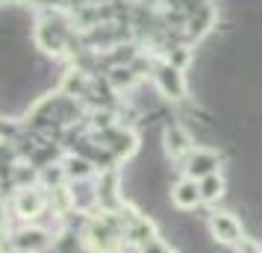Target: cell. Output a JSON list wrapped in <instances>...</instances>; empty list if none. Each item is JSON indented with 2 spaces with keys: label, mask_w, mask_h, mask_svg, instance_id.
<instances>
[{
  "label": "cell",
  "mask_w": 262,
  "mask_h": 253,
  "mask_svg": "<svg viewBox=\"0 0 262 253\" xmlns=\"http://www.w3.org/2000/svg\"><path fill=\"white\" fill-rule=\"evenodd\" d=\"M221 165V159H218V153H212V150H194L189 156V162H186V171H189L191 177H209V174H215V168Z\"/></svg>",
  "instance_id": "3957f363"
},
{
  "label": "cell",
  "mask_w": 262,
  "mask_h": 253,
  "mask_svg": "<svg viewBox=\"0 0 262 253\" xmlns=\"http://www.w3.org/2000/svg\"><path fill=\"white\" fill-rule=\"evenodd\" d=\"M189 62H191V53L186 48H171V53H168V65H174V68L183 71Z\"/></svg>",
  "instance_id": "9c48e42d"
},
{
  "label": "cell",
  "mask_w": 262,
  "mask_h": 253,
  "mask_svg": "<svg viewBox=\"0 0 262 253\" xmlns=\"http://www.w3.org/2000/svg\"><path fill=\"white\" fill-rule=\"evenodd\" d=\"M18 209H21V215H27V218L38 215V209H41V197H38V194H33V192H21Z\"/></svg>",
  "instance_id": "ba28073f"
},
{
  "label": "cell",
  "mask_w": 262,
  "mask_h": 253,
  "mask_svg": "<svg viewBox=\"0 0 262 253\" xmlns=\"http://www.w3.org/2000/svg\"><path fill=\"white\" fill-rule=\"evenodd\" d=\"M174 203L180 206V209H191L194 203H201L203 194H201V182L194 180H180L177 186H174Z\"/></svg>",
  "instance_id": "5b68a950"
},
{
  "label": "cell",
  "mask_w": 262,
  "mask_h": 253,
  "mask_svg": "<svg viewBox=\"0 0 262 253\" xmlns=\"http://www.w3.org/2000/svg\"><path fill=\"white\" fill-rule=\"evenodd\" d=\"M89 168H92V165H89L85 159H71V162H68V174H77V177H85Z\"/></svg>",
  "instance_id": "30bf717a"
},
{
  "label": "cell",
  "mask_w": 262,
  "mask_h": 253,
  "mask_svg": "<svg viewBox=\"0 0 262 253\" xmlns=\"http://www.w3.org/2000/svg\"><path fill=\"white\" fill-rule=\"evenodd\" d=\"M165 147H168L171 156H183V153H189L191 150V133L189 130H183L180 124L165 127Z\"/></svg>",
  "instance_id": "277c9868"
},
{
  "label": "cell",
  "mask_w": 262,
  "mask_h": 253,
  "mask_svg": "<svg viewBox=\"0 0 262 253\" xmlns=\"http://www.w3.org/2000/svg\"><path fill=\"white\" fill-rule=\"evenodd\" d=\"M15 244L21 250H41V247H48V236L41 229H24V233H18Z\"/></svg>",
  "instance_id": "8992f818"
},
{
  "label": "cell",
  "mask_w": 262,
  "mask_h": 253,
  "mask_svg": "<svg viewBox=\"0 0 262 253\" xmlns=\"http://www.w3.org/2000/svg\"><path fill=\"white\" fill-rule=\"evenodd\" d=\"M201 194H203V200H218V197H224V180H221L218 174L203 177L201 180Z\"/></svg>",
  "instance_id": "52a82bcc"
},
{
  "label": "cell",
  "mask_w": 262,
  "mask_h": 253,
  "mask_svg": "<svg viewBox=\"0 0 262 253\" xmlns=\"http://www.w3.org/2000/svg\"><path fill=\"white\" fill-rule=\"evenodd\" d=\"M209 227H212L215 239L224 241V244H236L238 236H242V227H238V221L233 215H227V212H215L212 221H209Z\"/></svg>",
  "instance_id": "7a4b0ae2"
},
{
  "label": "cell",
  "mask_w": 262,
  "mask_h": 253,
  "mask_svg": "<svg viewBox=\"0 0 262 253\" xmlns=\"http://www.w3.org/2000/svg\"><path fill=\"white\" fill-rule=\"evenodd\" d=\"M156 85H159V91L165 97H174V100H180V97L186 95L183 71L174 68V65H159V68H156Z\"/></svg>",
  "instance_id": "6da1fadb"
}]
</instances>
